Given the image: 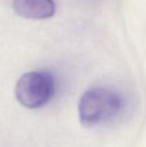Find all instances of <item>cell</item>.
Returning a JSON list of instances; mask_svg holds the SVG:
<instances>
[{
	"instance_id": "obj_1",
	"label": "cell",
	"mask_w": 146,
	"mask_h": 147,
	"mask_svg": "<svg viewBox=\"0 0 146 147\" xmlns=\"http://www.w3.org/2000/svg\"><path fill=\"white\" fill-rule=\"evenodd\" d=\"M124 107L125 100L118 91L96 86L86 90L80 97L78 115L82 125L91 128L115 120Z\"/></svg>"
},
{
	"instance_id": "obj_2",
	"label": "cell",
	"mask_w": 146,
	"mask_h": 147,
	"mask_svg": "<svg viewBox=\"0 0 146 147\" xmlns=\"http://www.w3.org/2000/svg\"><path fill=\"white\" fill-rule=\"evenodd\" d=\"M14 92L22 106L29 109L40 108L46 105L54 95V76L44 70L26 72L16 82Z\"/></svg>"
},
{
	"instance_id": "obj_3",
	"label": "cell",
	"mask_w": 146,
	"mask_h": 147,
	"mask_svg": "<svg viewBox=\"0 0 146 147\" xmlns=\"http://www.w3.org/2000/svg\"><path fill=\"white\" fill-rule=\"evenodd\" d=\"M12 8L20 17L33 20L48 19L56 11L53 0H13Z\"/></svg>"
}]
</instances>
